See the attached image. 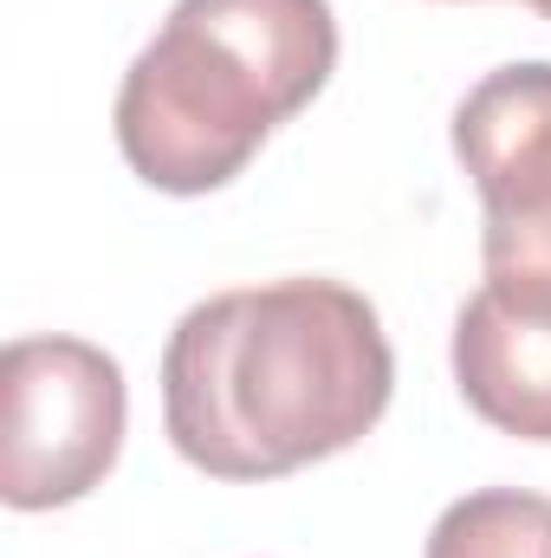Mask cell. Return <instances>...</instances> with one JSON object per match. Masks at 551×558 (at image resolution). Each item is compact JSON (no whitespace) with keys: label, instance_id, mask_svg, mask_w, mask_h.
Returning <instances> with one entry per match:
<instances>
[{"label":"cell","instance_id":"cell-4","mask_svg":"<svg viewBox=\"0 0 551 558\" xmlns=\"http://www.w3.org/2000/svg\"><path fill=\"white\" fill-rule=\"evenodd\" d=\"M454 156L480 189L487 274H551V65L487 72L454 105Z\"/></svg>","mask_w":551,"mask_h":558},{"label":"cell","instance_id":"cell-5","mask_svg":"<svg viewBox=\"0 0 551 558\" xmlns=\"http://www.w3.org/2000/svg\"><path fill=\"white\" fill-rule=\"evenodd\" d=\"M454 384L500 435L551 441V274H487L454 318Z\"/></svg>","mask_w":551,"mask_h":558},{"label":"cell","instance_id":"cell-2","mask_svg":"<svg viewBox=\"0 0 551 558\" xmlns=\"http://www.w3.org/2000/svg\"><path fill=\"white\" fill-rule=\"evenodd\" d=\"M338 65L331 0H175L118 92V149L149 189L234 182Z\"/></svg>","mask_w":551,"mask_h":558},{"label":"cell","instance_id":"cell-3","mask_svg":"<svg viewBox=\"0 0 551 558\" xmlns=\"http://www.w3.org/2000/svg\"><path fill=\"white\" fill-rule=\"evenodd\" d=\"M124 371L85 338H13L0 357V500L52 513L105 487L124 454Z\"/></svg>","mask_w":551,"mask_h":558},{"label":"cell","instance_id":"cell-6","mask_svg":"<svg viewBox=\"0 0 551 558\" xmlns=\"http://www.w3.org/2000/svg\"><path fill=\"white\" fill-rule=\"evenodd\" d=\"M428 558H551V500L526 487H480L434 520Z\"/></svg>","mask_w":551,"mask_h":558},{"label":"cell","instance_id":"cell-1","mask_svg":"<svg viewBox=\"0 0 551 558\" xmlns=\"http://www.w3.org/2000/svg\"><path fill=\"white\" fill-rule=\"evenodd\" d=\"M396 390L383 318L338 279L215 292L169 331L162 428L215 481H279L364 441Z\"/></svg>","mask_w":551,"mask_h":558},{"label":"cell","instance_id":"cell-7","mask_svg":"<svg viewBox=\"0 0 551 558\" xmlns=\"http://www.w3.org/2000/svg\"><path fill=\"white\" fill-rule=\"evenodd\" d=\"M526 7H532V13H546V20H551V0H526Z\"/></svg>","mask_w":551,"mask_h":558}]
</instances>
